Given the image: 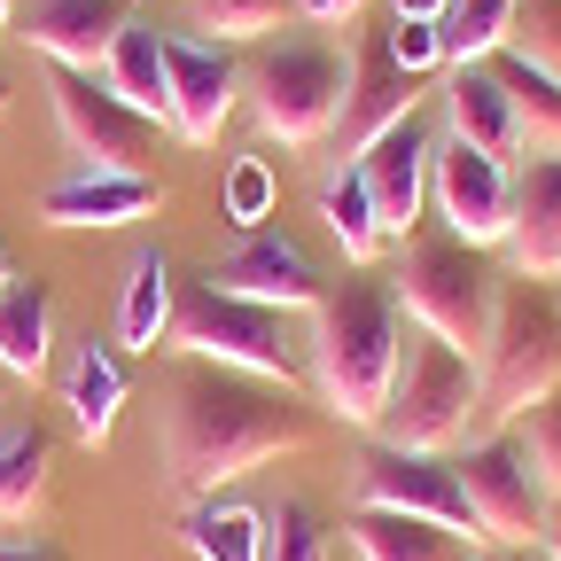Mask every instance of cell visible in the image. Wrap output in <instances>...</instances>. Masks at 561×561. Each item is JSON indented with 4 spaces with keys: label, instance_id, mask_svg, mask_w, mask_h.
Listing matches in <instances>:
<instances>
[{
    "label": "cell",
    "instance_id": "1",
    "mask_svg": "<svg viewBox=\"0 0 561 561\" xmlns=\"http://www.w3.org/2000/svg\"><path fill=\"white\" fill-rule=\"evenodd\" d=\"M320 445V405H305L297 390L234 375V367H187L164 390V491L172 500H219V483L289 460Z\"/></svg>",
    "mask_w": 561,
    "mask_h": 561
},
{
    "label": "cell",
    "instance_id": "2",
    "mask_svg": "<svg viewBox=\"0 0 561 561\" xmlns=\"http://www.w3.org/2000/svg\"><path fill=\"white\" fill-rule=\"evenodd\" d=\"M398 335H405V305L398 280L359 265L351 280H328V297L312 305V343H305V375L328 421L343 430H375L390 375H398Z\"/></svg>",
    "mask_w": 561,
    "mask_h": 561
},
{
    "label": "cell",
    "instance_id": "3",
    "mask_svg": "<svg viewBox=\"0 0 561 561\" xmlns=\"http://www.w3.org/2000/svg\"><path fill=\"white\" fill-rule=\"evenodd\" d=\"M476 382H483V405H476V430L500 437L515 421L561 390V280H500V305H491V335L476 351Z\"/></svg>",
    "mask_w": 561,
    "mask_h": 561
},
{
    "label": "cell",
    "instance_id": "4",
    "mask_svg": "<svg viewBox=\"0 0 561 561\" xmlns=\"http://www.w3.org/2000/svg\"><path fill=\"white\" fill-rule=\"evenodd\" d=\"M476 405H483V382H476V359L453 351L445 335L413 328L398 335V375H390V398H382V421H375V445H398V453H453L468 445L476 430Z\"/></svg>",
    "mask_w": 561,
    "mask_h": 561
},
{
    "label": "cell",
    "instance_id": "5",
    "mask_svg": "<svg viewBox=\"0 0 561 561\" xmlns=\"http://www.w3.org/2000/svg\"><path fill=\"white\" fill-rule=\"evenodd\" d=\"M343 87H351V55L328 32H280L257 47V62L242 70V94L265 140L280 149H312V140H335L343 117Z\"/></svg>",
    "mask_w": 561,
    "mask_h": 561
},
{
    "label": "cell",
    "instance_id": "6",
    "mask_svg": "<svg viewBox=\"0 0 561 561\" xmlns=\"http://www.w3.org/2000/svg\"><path fill=\"white\" fill-rule=\"evenodd\" d=\"M164 351H187L203 367H234V375H257V382H280V390L305 382V359H297L289 328H280V312H265L250 297H227L219 280H187L180 289Z\"/></svg>",
    "mask_w": 561,
    "mask_h": 561
},
{
    "label": "cell",
    "instance_id": "7",
    "mask_svg": "<svg viewBox=\"0 0 561 561\" xmlns=\"http://www.w3.org/2000/svg\"><path fill=\"white\" fill-rule=\"evenodd\" d=\"M398 280V305H405V320L413 328H430V335H445L453 351H483V335H491V305H500V273H491V257L483 250H468V242H405V265L390 273Z\"/></svg>",
    "mask_w": 561,
    "mask_h": 561
},
{
    "label": "cell",
    "instance_id": "8",
    "mask_svg": "<svg viewBox=\"0 0 561 561\" xmlns=\"http://www.w3.org/2000/svg\"><path fill=\"white\" fill-rule=\"evenodd\" d=\"M351 507H382V515H413V523H437L468 546L476 538V507H468V483L453 468V453H398V445H375L351 468Z\"/></svg>",
    "mask_w": 561,
    "mask_h": 561
},
{
    "label": "cell",
    "instance_id": "9",
    "mask_svg": "<svg viewBox=\"0 0 561 561\" xmlns=\"http://www.w3.org/2000/svg\"><path fill=\"white\" fill-rule=\"evenodd\" d=\"M47 102H55L62 140L79 149V172H149L164 125L133 117V110L94 79V70H62V62H47Z\"/></svg>",
    "mask_w": 561,
    "mask_h": 561
},
{
    "label": "cell",
    "instance_id": "10",
    "mask_svg": "<svg viewBox=\"0 0 561 561\" xmlns=\"http://www.w3.org/2000/svg\"><path fill=\"white\" fill-rule=\"evenodd\" d=\"M430 210L445 219L453 242L468 250H500L507 219H515V164L468 149V140L437 133V157H430Z\"/></svg>",
    "mask_w": 561,
    "mask_h": 561
},
{
    "label": "cell",
    "instance_id": "11",
    "mask_svg": "<svg viewBox=\"0 0 561 561\" xmlns=\"http://www.w3.org/2000/svg\"><path fill=\"white\" fill-rule=\"evenodd\" d=\"M453 468H460V483H468V507H476V538H483V546H538L553 500L538 491V476H530V460H523V445H515L507 430L460 445Z\"/></svg>",
    "mask_w": 561,
    "mask_h": 561
},
{
    "label": "cell",
    "instance_id": "12",
    "mask_svg": "<svg viewBox=\"0 0 561 561\" xmlns=\"http://www.w3.org/2000/svg\"><path fill=\"white\" fill-rule=\"evenodd\" d=\"M164 70H172V140L203 149L219 140V125L242 102V62L219 39H195V32H164Z\"/></svg>",
    "mask_w": 561,
    "mask_h": 561
},
{
    "label": "cell",
    "instance_id": "13",
    "mask_svg": "<svg viewBox=\"0 0 561 561\" xmlns=\"http://www.w3.org/2000/svg\"><path fill=\"white\" fill-rule=\"evenodd\" d=\"M203 280H219L227 297H250V305H265V312H312V305L328 297V280H320L312 250L289 242V234H273V227L242 234V242H234L219 265H210Z\"/></svg>",
    "mask_w": 561,
    "mask_h": 561
},
{
    "label": "cell",
    "instance_id": "14",
    "mask_svg": "<svg viewBox=\"0 0 561 561\" xmlns=\"http://www.w3.org/2000/svg\"><path fill=\"white\" fill-rule=\"evenodd\" d=\"M430 157H437V133L421 125V117L390 125L375 149L351 157V172L367 180V203H375V219H382L390 242H413L421 210H430Z\"/></svg>",
    "mask_w": 561,
    "mask_h": 561
},
{
    "label": "cell",
    "instance_id": "15",
    "mask_svg": "<svg viewBox=\"0 0 561 561\" xmlns=\"http://www.w3.org/2000/svg\"><path fill=\"white\" fill-rule=\"evenodd\" d=\"M421 110V79L413 70H398L390 39L382 32H359L351 39V87H343V117H335V140H343V157H359L375 149V140L390 125H405Z\"/></svg>",
    "mask_w": 561,
    "mask_h": 561
},
{
    "label": "cell",
    "instance_id": "16",
    "mask_svg": "<svg viewBox=\"0 0 561 561\" xmlns=\"http://www.w3.org/2000/svg\"><path fill=\"white\" fill-rule=\"evenodd\" d=\"M117 24H125V0H32L16 39L62 70H102Z\"/></svg>",
    "mask_w": 561,
    "mask_h": 561
},
{
    "label": "cell",
    "instance_id": "17",
    "mask_svg": "<svg viewBox=\"0 0 561 561\" xmlns=\"http://www.w3.org/2000/svg\"><path fill=\"white\" fill-rule=\"evenodd\" d=\"M164 203L157 172H70L39 195V219L47 227H133Z\"/></svg>",
    "mask_w": 561,
    "mask_h": 561
},
{
    "label": "cell",
    "instance_id": "18",
    "mask_svg": "<svg viewBox=\"0 0 561 561\" xmlns=\"http://www.w3.org/2000/svg\"><path fill=\"white\" fill-rule=\"evenodd\" d=\"M500 250L515 257V273L561 280V157H530L515 172V219Z\"/></svg>",
    "mask_w": 561,
    "mask_h": 561
},
{
    "label": "cell",
    "instance_id": "19",
    "mask_svg": "<svg viewBox=\"0 0 561 561\" xmlns=\"http://www.w3.org/2000/svg\"><path fill=\"white\" fill-rule=\"evenodd\" d=\"M437 94H445V133H453V140H468V149L500 157V164L523 157V133H515L507 87L491 79V62H453Z\"/></svg>",
    "mask_w": 561,
    "mask_h": 561
},
{
    "label": "cell",
    "instance_id": "20",
    "mask_svg": "<svg viewBox=\"0 0 561 561\" xmlns=\"http://www.w3.org/2000/svg\"><path fill=\"white\" fill-rule=\"evenodd\" d=\"M102 87L133 110V117H149L172 133V70H164V32L149 16H125L110 55H102Z\"/></svg>",
    "mask_w": 561,
    "mask_h": 561
},
{
    "label": "cell",
    "instance_id": "21",
    "mask_svg": "<svg viewBox=\"0 0 561 561\" xmlns=\"http://www.w3.org/2000/svg\"><path fill=\"white\" fill-rule=\"evenodd\" d=\"M62 405H70V437H79V445H110L117 413H125V367H117L110 343L87 335L79 351H70V367H62Z\"/></svg>",
    "mask_w": 561,
    "mask_h": 561
},
{
    "label": "cell",
    "instance_id": "22",
    "mask_svg": "<svg viewBox=\"0 0 561 561\" xmlns=\"http://www.w3.org/2000/svg\"><path fill=\"white\" fill-rule=\"evenodd\" d=\"M172 312H180V280H172V257L149 242L133 250L125 265V297H117V343L125 351H157L172 335Z\"/></svg>",
    "mask_w": 561,
    "mask_h": 561
},
{
    "label": "cell",
    "instance_id": "23",
    "mask_svg": "<svg viewBox=\"0 0 561 561\" xmlns=\"http://www.w3.org/2000/svg\"><path fill=\"white\" fill-rule=\"evenodd\" d=\"M55 359V297L39 280H9L0 289V375L39 382Z\"/></svg>",
    "mask_w": 561,
    "mask_h": 561
},
{
    "label": "cell",
    "instance_id": "24",
    "mask_svg": "<svg viewBox=\"0 0 561 561\" xmlns=\"http://www.w3.org/2000/svg\"><path fill=\"white\" fill-rule=\"evenodd\" d=\"M491 79L507 87V110H515V133H523V157H561V79H546L538 62H523L515 47L483 55Z\"/></svg>",
    "mask_w": 561,
    "mask_h": 561
},
{
    "label": "cell",
    "instance_id": "25",
    "mask_svg": "<svg viewBox=\"0 0 561 561\" xmlns=\"http://www.w3.org/2000/svg\"><path fill=\"white\" fill-rule=\"evenodd\" d=\"M351 546L359 561H476L468 538L437 530V523H413V515H382V507H351Z\"/></svg>",
    "mask_w": 561,
    "mask_h": 561
},
{
    "label": "cell",
    "instance_id": "26",
    "mask_svg": "<svg viewBox=\"0 0 561 561\" xmlns=\"http://www.w3.org/2000/svg\"><path fill=\"white\" fill-rule=\"evenodd\" d=\"M180 538L195 561H257L265 553V507L250 500H195L180 515Z\"/></svg>",
    "mask_w": 561,
    "mask_h": 561
},
{
    "label": "cell",
    "instance_id": "27",
    "mask_svg": "<svg viewBox=\"0 0 561 561\" xmlns=\"http://www.w3.org/2000/svg\"><path fill=\"white\" fill-rule=\"evenodd\" d=\"M320 227L343 242V257H351V265H375V257H382V242H390V234H382V219H375V203H367V180L351 172V164H343L335 180H320Z\"/></svg>",
    "mask_w": 561,
    "mask_h": 561
},
{
    "label": "cell",
    "instance_id": "28",
    "mask_svg": "<svg viewBox=\"0 0 561 561\" xmlns=\"http://www.w3.org/2000/svg\"><path fill=\"white\" fill-rule=\"evenodd\" d=\"M55 437L47 430H0V523H24L47 500Z\"/></svg>",
    "mask_w": 561,
    "mask_h": 561
},
{
    "label": "cell",
    "instance_id": "29",
    "mask_svg": "<svg viewBox=\"0 0 561 561\" xmlns=\"http://www.w3.org/2000/svg\"><path fill=\"white\" fill-rule=\"evenodd\" d=\"M437 32H445V70H453V62H483V55L507 47V32H515V0H453Z\"/></svg>",
    "mask_w": 561,
    "mask_h": 561
},
{
    "label": "cell",
    "instance_id": "30",
    "mask_svg": "<svg viewBox=\"0 0 561 561\" xmlns=\"http://www.w3.org/2000/svg\"><path fill=\"white\" fill-rule=\"evenodd\" d=\"M180 9H187L195 39H219V47H234V39H273L280 24H289V0H180Z\"/></svg>",
    "mask_w": 561,
    "mask_h": 561
},
{
    "label": "cell",
    "instance_id": "31",
    "mask_svg": "<svg viewBox=\"0 0 561 561\" xmlns=\"http://www.w3.org/2000/svg\"><path fill=\"white\" fill-rule=\"evenodd\" d=\"M257 561H328V523L305 500H280L265 507V553Z\"/></svg>",
    "mask_w": 561,
    "mask_h": 561
},
{
    "label": "cell",
    "instance_id": "32",
    "mask_svg": "<svg viewBox=\"0 0 561 561\" xmlns=\"http://www.w3.org/2000/svg\"><path fill=\"white\" fill-rule=\"evenodd\" d=\"M515 445H523V460H530L538 491H546V500H561V390H553V398H538V405L515 421Z\"/></svg>",
    "mask_w": 561,
    "mask_h": 561
},
{
    "label": "cell",
    "instance_id": "33",
    "mask_svg": "<svg viewBox=\"0 0 561 561\" xmlns=\"http://www.w3.org/2000/svg\"><path fill=\"white\" fill-rule=\"evenodd\" d=\"M507 47H515L523 62H538L546 79H561V0H515Z\"/></svg>",
    "mask_w": 561,
    "mask_h": 561
},
{
    "label": "cell",
    "instance_id": "34",
    "mask_svg": "<svg viewBox=\"0 0 561 561\" xmlns=\"http://www.w3.org/2000/svg\"><path fill=\"white\" fill-rule=\"evenodd\" d=\"M265 219H273V172H265V157H242L227 172V227L257 234Z\"/></svg>",
    "mask_w": 561,
    "mask_h": 561
},
{
    "label": "cell",
    "instance_id": "35",
    "mask_svg": "<svg viewBox=\"0 0 561 561\" xmlns=\"http://www.w3.org/2000/svg\"><path fill=\"white\" fill-rule=\"evenodd\" d=\"M390 55L398 70H413V79H430V70H445V32L437 24H421V16H390Z\"/></svg>",
    "mask_w": 561,
    "mask_h": 561
},
{
    "label": "cell",
    "instance_id": "36",
    "mask_svg": "<svg viewBox=\"0 0 561 561\" xmlns=\"http://www.w3.org/2000/svg\"><path fill=\"white\" fill-rule=\"evenodd\" d=\"M367 0H289V16H305V24H351Z\"/></svg>",
    "mask_w": 561,
    "mask_h": 561
},
{
    "label": "cell",
    "instance_id": "37",
    "mask_svg": "<svg viewBox=\"0 0 561 561\" xmlns=\"http://www.w3.org/2000/svg\"><path fill=\"white\" fill-rule=\"evenodd\" d=\"M0 561H62L47 538H0Z\"/></svg>",
    "mask_w": 561,
    "mask_h": 561
},
{
    "label": "cell",
    "instance_id": "38",
    "mask_svg": "<svg viewBox=\"0 0 561 561\" xmlns=\"http://www.w3.org/2000/svg\"><path fill=\"white\" fill-rule=\"evenodd\" d=\"M453 0H390V16H421V24H445Z\"/></svg>",
    "mask_w": 561,
    "mask_h": 561
},
{
    "label": "cell",
    "instance_id": "39",
    "mask_svg": "<svg viewBox=\"0 0 561 561\" xmlns=\"http://www.w3.org/2000/svg\"><path fill=\"white\" fill-rule=\"evenodd\" d=\"M538 561H561V500L546 507V530H538Z\"/></svg>",
    "mask_w": 561,
    "mask_h": 561
},
{
    "label": "cell",
    "instance_id": "40",
    "mask_svg": "<svg viewBox=\"0 0 561 561\" xmlns=\"http://www.w3.org/2000/svg\"><path fill=\"white\" fill-rule=\"evenodd\" d=\"M476 561H538V546H491V553H476Z\"/></svg>",
    "mask_w": 561,
    "mask_h": 561
},
{
    "label": "cell",
    "instance_id": "41",
    "mask_svg": "<svg viewBox=\"0 0 561 561\" xmlns=\"http://www.w3.org/2000/svg\"><path fill=\"white\" fill-rule=\"evenodd\" d=\"M9 280H16V273H9V242H0V289H9Z\"/></svg>",
    "mask_w": 561,
    "mask_h": 561
},
{
    "label": "cell",
    "instance_id": "42",
    "mask_svg": "<svg viewBox=\"0 0 561 561\" xmlns=\"http://www.w3.org/2000/svg\"><path fill=\"white\" fill-rule=\"evenodd\" d=\"M9 24H16V0H0V32H9Z\"/></svg>",
    "mask_w": 561,
    "mask_h": 561
},
{
    "label": "cell",
    "instance_id": "43",
    "mask_svg": "<svg viewBox=\"0 0 561 561\" xmlns=\"http://www.w3.org/2000/svg\"><path fill=\"white\" fill-rule=\"evenodd\" d=\"M0 110H9V79H0Z\"/></svg>",
    "mask_w": 561,
    "mask_h": 561
}]
</instances>
